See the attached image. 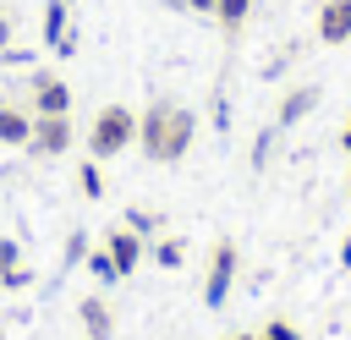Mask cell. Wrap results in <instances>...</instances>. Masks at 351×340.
I'll return each mask as SVG.
<instances>
[{
  "mask_svg": "<svg viewBox=\"0 0 351 340\" xmlns=\"http://www.w3.org/2000/svg\"><path fill=\"white\" fill-rule=\"evenodd\" d=\"M197 137V115L176 99H154L143 115H137V148L154 159V165H181L186 148Z\"/></svg>",
  "mask_w": 351,
  "mask_h": 340,
  "instance_id": "cell-1",
  "label": "cell"
},
{
  "mask_svg": "<svg viewBox=\"0 0 351 340\" xmlns=\"http://www.w3.org/2000/svg\"><path fill=\"white\" fill-rule=\"evenodd\" d=\"M132 143H137V110H132V104H104V110L88 121V154H93V159L132 154Z\"/></svg>",
  "mask_w": 351,
  "mask_h": 340,
  "instance_id": "cell-2",
  "label": "cell"
},
{
  "mask_svg": "<svg viewBox=\"0 0 351 340\" xmlns=\"http://www.w3.org/2000/svg\"><path fill=\"white\" fill-rule=\"evenodd\" d=\"M236 263H241L236 241L219 236V241L208 247V269H203V302H208V307H225V302H230V291H236Z\"/></svg>",
  "mask_w": 351,
  "mask_h": 340,
  "instance_id": "cell-3",
  "label": "cell"
},
{
  "mask_svg": "<svg viewBox=\"0 0 351 340\" xmlns=\"http://www.w3.org/2000/svg\"><path fill=\"white\" fill-rule=\"evenodd\" d=\"M71 143H77V126H71V115H33V137H27V154L60 159Z\"/></svg>",
  "mask_w": 351,
  "mask_h": 340,
  "instance_id": "cell-4",
  "label": "cell"
},
{
  "mask_svg": "<svg viewBox=\"0 0 351 340\" xmlns=\"http://www.w3.org/2000/svg\"><path fill=\"white\" fill-rule=\"evenodd\" d=\"M33 115H71V88L55 71H33Z\"/></svg>",
  "mask_w": 351,
  "mask_h": 340,
  "instance_id": "cell-5",
  "label": "cell"
},
{
  "mask_svg": "<svg viewBox=\"0 0 351 340\" xmlns=\"http://www.w3.org/2000/svg\"><path fill=\"white\" fill-rule=\"evenodd\" d=\"M104 252L115 258V269H121V280H126V274H137V263H143V236H137L132 225H115V230H104Z\"/></svg>",
  "mask_w": 351,
  "mask_h": 340,
  "instance_id": "cell-6",
  "label": "cell"
},
{
  "mask_svg": "<svg viewBox=\"0 0 351 340\" xmlns=\"http://www.w3.org/2000/svg\"><path fill=\"white\" fill-rule=\"evenodd\" d=\"M44 44L55 55H71L77 49V33H71V5L66 0H44Z\"/></svg>",
  "mask_w": 351,
  "mask_h": 340,
  "instance_id": "cell-7",
  "label": "cell"
},
{
  "mask_svg": "<svg viewBox=\"0 0 351 340\" xmlns=\"http://www.w3.org/2000/svg\"><path fill=\"white\" fill-rule=\"evenodd\" d=\"M318 99H324V88H318V82H296V88H285V93H280L274 121H280V126H296L302 115H313V110H318Z\"/></svg>",
  "mask_w": 351,
  "mask_h": 340,
  "instance_id": "cell-8",
  "label": "cell"
},
{
  "mask_svg": "<svg viewBox=\"0 0 351 340\" xmlns=\"http://www.w3.org/2000/svg\"><path fill=\"white\" fill-rule=\"evenodd\" d=\"M318 38H324L329 49L351 44V0H324V5H318Z\"/></svg>",
  "mask_w": 351,
  "mask_h": 340,
  "instance_id": "cell-9",
  "label": "cell"
},
{
  "mask_svg": "<svg viewBox=\"0 0 351 340\" xmlns=\"http://www.w3.org/2000/svg\"><path fill=\"white\" fill-rule=\"evenodd\" d=\"M77 318H82V335H88V340H110V335H115V307H110L104 296H82V302H77Z\"/></svg>",
  "mask_w": 351,
  "mask_h": 340,
  "instance_id": "cell-10",
  "label": "cell"
},
{
  "mask_svg": "<svg viewBox=\"0 0 351 340\" xmlns=\"http://www.w3.org/2000/svg\"><path fill=\"white\" fill-rule=\"evenodd\" d=\"M27 137H33V115L16 110V104H0V143L5 148H27Z\"/></svg>",
  "mask_w": 351,
  "mask_h": 340,
  "instance_id": "cell-11",
  "label": "cell"
},
{
  "mask_svg": "<svg viewBox=\"0 0 351 340\" xmlns=\"http://www.w3.org/2000/svg\"><path fill=\"white\" fill-rule=\"evenodd\" d=\"M247 16H252V0H219V5H214V22H219L230 38L247 27Z\"/></svg>",
  "mask_w": 351,
  "mask_h": 340,
  "instance_id": "cell-12",
  "label": "cell"
},
{
  "mask_svg": "<svg viewBox=\"0 0 351 340\" xmlns=\"http://www.w3.org/2000/svg\"><path fill=\"white\" fill-rule=\"evenodd\" d=\"M77 186H82V197H104V170H99V159H93V154L77 165Z\"/></svg>",
  "mask_w": 351,
  "mask_h": 340,
  "instance_id": "cell-13",
  "label": "cell"
},
{
  "mask_svg": "<svg viewBox=\"0 0 351 340\" xmlns=\"http://www.w3.org/2000/svg\"><path fill=\"white\" fill-rule=\"evenodd\" d=\"M181 258H186V241L181 236H159L154 241V263L159 269H181Z\"/></svg>",
  "mask_w": 351,
  "mask_h": 340,
  "instance_id": "cell-14",
  "label": "cell"
},
{
  "mask_svg": "<svg viewBox=\"0 0 351 340\" xmlns=\"http://www.w3.org/2000/svg\"><path fill=\"white\" fill-rule=\"evenodd\" d=\"M88 274H93V280H104V285H115V280H121V269H115V258H110L104 247H99V252H88Z\"/></svg>",
  "mask_w": 351,
  "mask_h": 340,
  "instance_id": "cell-15",
  "label": "cell"
},
{
  "mask_svg": "<svg viewBox=\"0 0 351 340\" xmlns=\"http://www.w3.org/2000/svg\"><path fill=\"white\" fill-rule=\"evenodd\" d=\"M258 340H302V335H296V324H291V318H269Z\"/></svg>",
  "mask_w": 351,
  "mask_h": 340,
  "instance_id": "cell-16",
  "label": "cell"
},
{
  "mask_svg": "<svg viewBox=\"0 0 351 340\" xmlns=\"http://www.w3.org/2000/svg\"><path fill=\"white\" fill-rule=\"evenodd\" d=\"M274 159V132H258V143H252V170H263Z\"/></svg>",
  "mask_w": 351,
  "mask_h": 340,
  "instance_id": "cell-17",
  "label": "cell"
},
{
  "mask_svg": "<svg viewBox=\"0 0 351 340\" xmlns=\"http://www.w3.org/2000/svg\"><path fill=\"white\" fill-rule=\"evenodd\" d=\"M27 285H33V269H22V263L0 274V291H27Z\"/></svg>",
  "mask_w": 351,
  "mask_h": 340,
  "instance_id": "cell-18",
  "label": "cell"
},
{
  "mask_svg": "<svg viewBox=\"0 0 351 340\" xmlns=\"http://www.w3.org/2000/svg\"><path fill=\"white\" fill-rule=\"evenodd\" d=\"M22 263V247H16V236H0V274L5 269H16Z\"/></svg>",
  "mask_w": 351,
  "mask_h": 340,
  "instance_id": "cell-19",
  "label": "cell"
},
{
  "mask_svg": "<svg viewBox=\"0 0 351 340\" xmlns=\"http://www.w3.org/2000/svg\"><path fill=\"white\" fill-rule=\"evenodd\" d=\"M170 11H197V16H214V5L219 0H165Z\"/></svg>",
  "mask_w": 351,
  "mask_h": 340,
  "instance_id": "cell-20",
  "label": "cell"
},
{
  "mask_svg": "<svg viewBox=\"0 0 351 340\" xmlns=\"http://www.w3.org/2000/svg\"><path fill=\"white\" fill-rule=\"evenodd\" d=\"M121 225H132V230L143 236V230H154V225H159V214H148V208H137V214H126Z\"/></svg>",
  "mask_w": 351,
  "mask_h": 340,
  "instance_id": "cell-21",
  "label": "cell"
},
{
  "mask_svg": "<svg viewBox=\"0 0 351 340\" xmlns=\"http://www.w3.org/2000/svg\"><path fill=\"white\" fill-rule=\"evenodd\" d=\"M88 258V241H82V230H71L66 236V263H82Z\"/></svg>",
  "mask_w": 351,
  "mask_h": 340,
  "instance_id": "cell-22",
  "label": "cell"
},
{
  "mask_svg": "<svg viewBox=\"0 0 351 340\" xmlns=\"http://www.w3.org/2000/svg\"><path fill=\"white\" fill-rule=\"evenodd\" d=\"M11 33H16V16H11V11H0V55L11 49Z\"/></svg>",
  "mask_w": 351,
  "mask_h": 340,
  "instance_id": "cell-23",
  "label": "cell"
},
{
  "mask_svg": "<svg viewBox=\"0 0 351 340\" xmlns=\"http://www.w3.org/2000/svg\"><path fill=\"white\" fill-rule=\"evenodd\" d=\"M208 115H214V126H219V132H225V126H230V104H225V99H219V93H214V110H208Z\"/></svg>",
  "mask_w": 351,
  "mask_h": 340,
  "instance_id": "cell-24",
  "label": "cell"
},
{
  "mask_svg": "<svg viewBox=\"0 0 351 340\" xmlns=\"http://www.w3.org/2000/svg\"><path fill=\"white\" fill-rule=\"evenodd\" d=\"M340 148H346V159H351V115H346V126H340Z\"/></svg>",
  "mask_w": 351,
  "mask_h": 340,
  "instance_id": "cell-25",
  "label": "cell"
},
{
  "mask_svg": "<svg viewBox=\"0 0 351 340\" xmlns=\"http://www.w3.org/2000/svg\"><path fill=\"white\" fill-rule=\"evenodd\" d=\"M340 263H346V269H351V236H346V241H340Z\"/></svg>",
  "mask_w": 351,
  "mask_h": 340,
  "instance_id": "cell-26",
  "label": "cell"
},
{
  "mask_svg": "<svg viewBox=\"0 0 351 340\" xmlns=\"http://www.w3.org/2000/svg\"><path fill=\"white\" fill-rule=\"evenodd\" d=\"M225 340H258V335H225Z\"/></svg>",
  "mask_w": 351,
  "mask_h": 340,
  "instance_id": "cell-27",
  "label": "cell"
},
{
  "mask_svg": "<svg viewBox=\"0 0 351 340\" xmlns=\"http://www.w3.org/2000/svg\"><path fill=\"white\" fill-rule=\"evenodd\" d=\"M346 192H351V170H346Z\"/></svg>",
  "mask_w": 351,
  "mask_h": 340,
  "instance_id": "cell-28",
  "label": "cell"
},
{
  "mask_svg": "<svg viewBox=\"0 0 351 340\" xmlns=\"http://www.w3.org/2000/svg\"><path fill=\"white\" fill-rule=\"evenodd\" d=\"M82 340H88V335H82Z\"/></svg>",
  "mask_w": 351,
  "mask_h": 340,
  "instance_id": "cell-29",
  "label": "cell"
},
{
  "mask_svg": "<svg viewBox=\"0 0 351 340\" xmlns=\"http://www.w3.org/2000/svg\"><path fill=\"white\" fill-rule=\"evenodd\" d=\"M0 11H5V5H0Z\"/></svg>",
  "mask_w": 351,
  "mask_h": 340,
  "instance_id": "cell-30",
  "label": "cell"
},
{
  "mask_svg": "<svg viewBox=\"0 0 351 340\" xmlns=\"http://www.w3.org/2000/svg\"><path fill=\"white\" fill-rule=\"evenodd\" d=\"M66 5H71V0H66Z\"/></svg>",
  "mask_w": 351,
  "mask_h": 340,
  "instance_id": "cell-31",
  "label": "cell"
}]
</instances>
